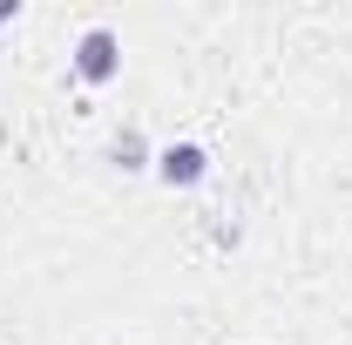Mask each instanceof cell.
<instances>
[{
    "label": "cell",
    "mask_w": 352,
    "mask_h": 345,
    "mask_svg": "<svg viewBox=\"0 0 352 345\" xmlns=\"http://www.w3.org/2000/svg\"><path fill=\"white\" fill-rule=\"evenodd\" d=\"M75 75H82L88 88H102V82H116V75H122V34H116L109 21L82 27V41H75Z\"/></svg>",
    "instance_id": "1"
},
{
    "label": "cell",
    "mask_w": 352,
    "mask_h": 345,
    "mask_svg": "<svg viewBox=\"0 0 352 345\" xmlns=\"http://www.w3.org/2000/svg\"><path fill=\"white\" fill-rule=\"evenodd\" d=\"M149 170L163 176L170 190H190V183H204L210 176V149L204 142H170V149H156V163Z\"/></svg>",
    "instance_id": "2"
},
{
    "label": "cell",
    "mask_w": 352,
    "mask_h": 345,
    "mask_svg": "<svg viewBox=\"0 0 352 345\" xmlns=\"http://www.w3.org/2000/svg\"><path fill=\"white\" fill-rule=\"evenodd\" d=\"M116 163H122V170H149V135L122 129V135H116Z\"/></svg>",
    "instance_id": "3"
},
{
    "label": "cell",
    "mask_w": 352,
    "mask_h": 345,
    "mask_svg": "<svg viewBox=\"0 0 352 345\" xmlns=\"http://www.w3.org/2000/svg\"><path fill=\"white\" fill-rule=\"evenodd\" d=\"M0 21H21V0H0Z\"/></svg>",
    "instance_id": "4"
}]
</instances>
